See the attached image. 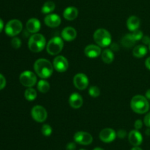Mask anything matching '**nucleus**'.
Masks as SVG:
<instances>
[{
  "label": "nucleus",
  "mask_w": 150,
  "mask_h": 150,
  "mask_svg": "<svg viewBox=\"0 0 150 150\" xmlns=\"http://www.w3.org/2000/svg\"><path fill=\"white\" fill-rule=\"evenodd\" d=\"M85 55L91 59H95L99 57L101 54V48L96 45H89L84 49Z\"/></svg>",
  "instance_id": "nucleus-15"
},
{
  "label": "nucleus",
  "mask_w": 150,
  "mask_h": 150,
  "mask_svg": "<svg viewBox=\"0 0 150 150\" xmlns=\"http://www.w3.org/2000/svg\"><path fill=\"white\" fill-rule=\"evenodd\" d=\"M147 54V48L144 45H136L133 51V55L136 58H143Z\"/></svg>",
  "instance_id": "nucleus-21"
},
{
  "label": "nucleus",
  "mask_w": 150,
  "mask_h": 150,
  "mask_svg": "<svg viewBox=\"0 0 150 150\" xmlns=\"http://www.w3.org/2000/svg\"><path fill=\"white\" fill-rule=\"evenodd\" d=\"M76 36H77V32L72 26H67L62 31V38L67 42L74 40Z\"/></svg>",
  "instance_id": "nucleus-16"
},
{
  "label": "nucleus",
  "mask_w": 150,
  "mask_h": 150,
  "mask_svg": "<svg viewBox=\"0 0 150 150\" xmlns=\"http://www.w3.org/2000/svg\"><path fill=\"white\" fill-rule=\"evenodd\" d=\"M94 40L100 47H108L111 43V35L105 29H98L94 33Z\"/></svg>",
  "instance_id": "nucleus-4"
},
{
  "label": "nucleus",
  "mask_w": 150,
  "mask_h": 150,
  "mask_svg": "<svg viewBox=\"0 0 150 150\" xmlns=\"http://www.w3.org/2000/svg\"><path fill=\"white\" fill-rule=\"evenodd\" d=\"M99 137L102 142H105V143H110L115 140L116 137H117V133L113 129L105 128L101 130Z\"/></svg>",
  "instance_id": "nucleus-12"
},
{
  "label": "nucleus",
  "mask_w": 150,
  "mask_h": 150,
  "mask_svg": "<svg viewBox=\"0 0 150 150\" xmlns=\"http://www.w3.org/2000/svg\"><path fill=\"white\" fill-rule=\"evenodd\" d=\"M31 114L34 120L38 122H43L46 120L48 113L44 107L41 105H35L32 108Z\"/></svg>",
  "instance_id": "nucleus-8"
},
{
  "label": "nucleus",
  "mask_w": 150,
  "mask_h": 150,
  "mask_svg": "<svg viewBox=\"0 0 150 150\" xmlns=\"http://www.w3.org/2000/svg\"><path fill=\"white\" fill-rule=\"evenodd\" d=\"M19 80L23 86L29 88L33 86L36 83L37 77L33 72L26 70L20 75Z\"/></svg>",
  "instance_id": "nucleus-7"
},
{
  "label": "nucleus",
  "mask_w": 150,
  "mask_h": 150,
  "mask_svg": "<svg viewBox=\"0 0 150 150\" xmlns=\"http://www.w3.org/2000/svg\"><path fill=\"white\" fill-rule=\"evenodd\" d=\"M80 150H86V149H80Z\"/></svg>",
  "instance_id": "nucleus-44"
},
{
  "label": "nucleus",
  "mask_w": 150,
  "mask_h": 150,
  "mask_svg": "<svg viewBox=\"0 0 150 150\" xmlns=\"http://www.w3.org/2000/svg\"><path fill=\"white\" fill-rule=\"evenodd\" d=\"M25 98L29 101H33L37 98V92L35 89L32 87H29L25 91L24 93Z\"/></svg>",
  "instance_id": "nucleus-25"
},
{
  "label": "nucleus",
  "mask_w": 150,
  "mask_h": 150,
  "mask_svg": "<svg viewBox=\"0 0 150 150\" xmlns=\"http://www.w3.org/2000/svg\"><path fill=\"white\" fill-rule=\"evenodd\" d=\"M64 42L62 38L59 37H54L48 41L46 46L47 52L51 55H57L63 49Z\"/></svg>",
  "instance_id": "nucleus-5"
},
{
  "label": "nucleus",
  "mask_w": 150,
  "mask_h": 150,
  "mask_svg": "<svg viewBox=\"0 0 150 150\" xmlns=\"http://www.w3.org/2000/svg\"><path fill=\"white\" fill-rule=\"evenodd\" d=\"M117 136H118V138H120V139H125V136H127V132L125 130H120L117 132Z\"/></svg>",
  "instance_id": "nucleus-34"
},
{
  "label": "nucleus",
  "mask_w": 150,
  "mask_h": 150,
  "mask_svg": "<svg viewBox=\"0 0 150 150\" xmlns=\"http://www.w3.org/2000/svg\"><path fill=\"white\" fill-rule=\"evenodd\" d=\"M61 18L59 17V16L57 14L48 15L44 18L45 24L48 26V27L51 28H55L59 26L60 23H61Z\"/></svg>",
  "instance_id": "nucleus-13"
},
{
  "label": "nucleus",
  "mask_w": 150,
  "mask_h": 150,
  "mask_svg": "<svg viewBox=\"0 0 150 150\" xmlns=\"http://www.w3.org/2000/svg\"><path fill=\"white\" fill-rule=\"evenodd\" d=\"M149 51H150V44L149 45Z\"/></svg>",
  "instance_id": "nucleus-43"
},
{
  "label": "nucleus",
  "mask_w": 150,
  "mask_h": 150,
  "mask_svg": "<svg viewBox=\"0 0 150 150\" xmlns=\"http://www.w3.org/2000/svg\"><path fill=\"white\" fill-rule=\"evenodd\" d=\"M142 40L143 42V43L145 44V45H149L150 44V38L149 36H144Z\"/></svg>",
  "instance_id": "nucleus-36"
},
{
  "label": "nucleus",
  "mask_w": 150,
  "mask_h": 150,
  "mask_svg": "<svg viewBox=\"0 0 150 150\" xmlns=\"http://www.w3.org/2000/svg\"><path fill=\"white\" fill-rule=\"evenodd\" d=\"M131 150H142V149H141L140 147H139V146H134V147H133Z\"/></svg>",
  "instance_id": "nucleus-41"
},
{
  "label": "nucleus",
  "mask_w": 150,
  "mask_h": 150,
  "mask_svg": "<svg viewBox=\"0 0 150 150\" xmlns=\"http://www.w3.org/2000/svg\"><path fill=\"white\" fill-rule=\"evenodd\" d=\"M41 131H42V133L45 136H49L52 133V128H51V127L49 125L45 124L42 125Z\"/></svg>",
  "instance_id": "nucleus-28"
},
{
  "label": "nucleus",
  "mask_w": 150,
  "mask_h": 150,
  "mask_svg": "<svg viewBox=\"0 0 150 150\" xmlns=\"http://www.w3.org/2000/svg\"><path fill=\"white\" fill-rule=\"evenodd\" d=\"M23 29V24L21 21L13 19L5 26V33L10 37H15L18 35Z\"/></svg>",
  "instance_id": "nucleus-6"
},
{
  "label": "nucleus",
  "mask_w": 150,
  "mask_h": 150,
  "mask_svg": "<svg viewBox=\"0 0 150 150\" xmlns=\"http://www.w3.org/2000/svg\"><path fill=\"white\" fill-rule=\"evenodd\" d=\"M41 23L38 19L32 18H30L26 23V29L30 33L36 34L40 29Z\"/></svg>",
  "instance_id": "nucleus-17"
},
{
  "label": "nucleus",
  "mask_w": 150,
  "mask_h": 150,
  "mask_svg": "<svg viewBox=\"0 0 150 150\" xmlns=\"http://www.w3.org/2000/svg\"><path fill=\"white\" fill-rule=\"evenodd\" d=\"M69 104L73 108H79L83 105V98L79 93H73L69 98Z\"/></svg>",
  "instance_id": "nucleus-18"
},
{
  "label": "nucleus",
  "mask_w": 150,
  "mask_h": 150,
  "mask_svg": "<svg viewBox=\"0 0 150 150\" xmlns=\"http://www.w3.org/2000/svg\"><path fill=\"white\" fill-rule=\"evenodd\" d=\"M34 69L39 77L45 79L51 77L54 71V65L45 59H39L34 64Z\"/></svg>",
  "instance_id": "nucleus-1"
},
{
  "label": "nucleus",
  "mask_w": 150,
  "mask_h": 150,
  "mask_svg": "<svg viewBox=\"0 0 150 150\" xmlns=\"http://www.w3.org/2000/svg\"><path fill=\"white\" fill-rule=\"evenodd\" d=\"M56 5L54 4V1H48L44 3L43 6L42 7V13L43 14H48V13H51L55 10Z\"/></svg>",
  "instance_id": "nucleus-24"
},
{
  "label": "nucleus",
  "mask_w": 150,
  "mask_h": 150,
  "mask_svg": "<svg viewBox=\"0 0 150 150\" xmlns=\"http://www.w3.org/2000/svg\"><path fill=\"white\" fill-rule=\"evenodd\" d=\"M128 140L133 146H139L143 142V136L138 130H131L128 135Z\"/></svg>",
  "instance_id": "nucleus-14"
},
{
  "label": "nucleus",
  "mask_w": 150,
  "mask_h": 150,
  "mask_svg": "<svg viewBox=\"0 0 150 150\" xmlns=\"http://www.w3.org/2000/svg\"><path fill=\"white\" fill-rule=\"evenodd\" d=\"M127 26L129 30L131 32L139 29V26H140V19L137 16H130L127 21Z\"/></svg>",
  "instance_id": "nucleus-20"
},
{
  "label": "nucleus",
  "mask_w": 150,
  "mask_h": 150,
  "mask_svg": "<svg viewBox=\"0 0 150 150\" xmlns=\"http://www.w3.org/2000/svg\"><path fill=\"white\" fill-rule=\"evenodd\" d=\"M76 145L73 142H70V143L67 144V146H66V150H76Z\"/></svg>",
  "instance_id": "nucleus-35"
},
{
  "label": "nucleus",
  "mask_w": 150,
  "mask_h": 150,
  "mask_svg": "<svg viewBox=\"0 0 150 150\" xmlns=\"http://www.w3.org/2000/svg\"><path fill=\"white\" fill-rule=\"evenodd\" d=\"M134 127L136 130H140L142 127H143V122L141 120H137L134 123Z\"/></svg>",
  "instance_id": "nucleus-32"
},
{
  "label": "nucleus",
  "mask_w": 150,
  "mask_h": 150,
  "mask_svg": "<svg viewBox=\"0 0 150 150\" xmlns=\"http://www.w3.org/2000/svg\"><path fill=\"white\" fill-rule=\"evenodd\" d=\"M146 98H147L148 100H150V89H148L146 92Z\"/></svg>",
  "instance_id": "nucleus-39"
},
{
  "label": "nucleus",
  "mask_w": 150,
  "mask_h": 150,
  "mask_svg": "<svg viewBox=\"0 0 150 150\" xmlns=\"http://www.w3.org/2000/svg\"><path fill=\"white\" fill-rule=\"evenodd\" d=\"M144 122L145 125L147 127H150V112L148 113L146 116H145L144 119Z\"/></svg>",
  "instance_id": "nucleus-33"
},
{
  "label": "nucleus",
  "mask_w": 150,
  "mask_h": 150,
  "mask_svg": "<svg viewBox=\"0 0 150 150\" xmlns=\"http://www.w3.org/2000/svg\"><path fill=\"white\" fill-rule=\"evenodd\" d=\"M54 68L59 73H64L68 69L69 63L67 59L63 56H58L54 59Z\"/></svg>",
  "instance_id": "nucleus-11"
},
{
  "label": "nucleus",
  "mask_w": 150,
  "mask_h": 150,
  "mask_svg": "<svg viewBox=\"0 0 150 150\" xmlns=\"http://www.w3.org/2000/svg\"><path fill=\"white\" fill-rule=\"evenodd\" d=\"M131 35L136 41L140 40H142L144 37L143 32L141 30H139V29H136V30L133 31V33H131Z\"/></svg>",
  "instance_id": "nucleus-29"
},
{
  "label": "nucleus",
  "mask_w": 150,
  "mask_h": 150,
  "mask_svg": "<svg viewBox=\"0 0 150 150\" xmlns=\"http://www.w3.org/2000/svg\"><path fill=\"white\" fill-rule=\"evenodd\" d=\"M145 133H146L147 136H150V127H148V129H146V131H145Z\"/></svg>",
  "instance_id": "nucleus-40"
},
{
  "label": "nucleus",
  "mask_w": 150,
  "mask_h": 150,
  "mask_svg": "<svg viewBox=\"0 0 150 150\" xmlns=\"http://www.w3.org/2000/svg\"><path fill=\"white\" fill-rule=\"evenodd\" d=\"M11 45L14 48H19L21 45V41L19 38H14L11 40Z\"/></svg>",
  "instance_id": "nucleus-30"
},
{
  "label": "nucleus",
  "mask_w": 150,
  "mask_h": 150,
  "mask_svg": "<svg viewBox=\"0 0 150 150\" xmlns=\"http://www.w3.org/2000/svg\"><path fill=\"white\" fill-rule=\"evenodd\" d=\"M38 89L42 93H46L50 89V84L47 81L40 80L38 83Z\"/></svg>",
  "instance_id": "nucleus-26"
},
{
  "label": "nucleus",
  "mask_w": 150,
  "mask_h": 150,
  "mask_svg": "<svg viewBox=\"0 0 150 150\" xmlns=\"http://www.w3.org/2000/svg\"><path fill=\"white\" fill-rule=\"evenodd\" d=\"M93 150H104L103 149H102V148H100V147H96Z\"/></svg>",
  "instance_id": "nucleus-42"
},
{
  "label": "nucleus",
  "mask_w": 150,
  "mask_h": 150,
  "mask_svg": "<svg viewBox=\"0 0 150 150\" xmlns=\"http://www.w3.org/2000/svg\"><path fill=\"white\" fill-rule=\"evenodd\" d=\"M74 141L79 144L89 145L92 144L93 138H92V135L89 134V133L79 131L74 135Z\"/></svg>",
  "instance_id": "nucleus-10"
},
{
  "label": "nucleus",
  "mask_w": 150,
  "mask_h": 150,
  "mask_svg": "<svg viewBox=\"0 0 150 150\" xmlns=\"http://www.w3.org/2000/svg\"><path fill=\"white\" fill-rule=\"evenodd\" d=\"M6 86V79L3 75L0 73V90L4 89Z\"/></svg>",
  "instance_id": "nucleus-31"
},
{
  "label": "nucleus",
  "mask_w": 150,
  "mask_h": 150,
  "mask_svg": "<svg viewBox=\"0 0 150 150\" xmlns=\"http://www.w3.org/2000/svg\"><path fill=\"white\" fill-rule=\"evenodd\" d=\"M145 65H146V68L150 70V57H148L146 59V61H145Z\"/></svg>",
  "instance_id": "nucleus-37"
},
{
  "label": "nucleus",
  "mask_w": 150,
  "mask_h": 150,
  "mask_svg": "<svg viewBox=\"0 0 150 150\" xmlns=\"http://www.w3.org/2000/svg\"><path fill=\"white\" fill-rule=\"evenodd\" d=\"M130 106L134 112L139 114H145L149 109V103L147 98L139 95L132 98Z\"/></svg>",
  "instance_id": "nucleus-2"
},
{
  "label": "nucleus",
  "mask_w": 150,
  "mask_h": 150,
  "mask_svg": "<svg viewBox=\"0 0 150 150\" xmlns=\"http://www.w3.org/2000/svg\"><path fill=\"white\" fill-rule=\"evenodd\" d=\"M73 84L79 90H83L89 85V79L84 73H78L73 78Z\"/></svg>",
  "instance_id": "nucleus-9"
},
{
  "label": "nucleus",
  "mask_w": 150,
  "mask_h": 150,
  "mask_svg": "<svg viewBox=\"0 0 150 150\" xmlns=\"http://www.w3.org/2000/svg\"><path fill=\"white\" fill-rule=\"evenodd\" d=\"M136 42V41L135 40V39L132 36L131 34H127V35H126L122 39L121 41L122 45L124 47H125V48H131V47H133L135 45Z\"/></svg>",
  "instance_id": "nucleus-23"
},
{
  "label": "nucleus",
  "mask_w": 150,
  "mask_h": 150,
  "mask_svg": "<svg viewBox=\"0 0 150 150\" xmlns=\"http://www.w3.org/2000/svg\"><path fill=\"white\" fill-rule=\"evenodd\" d=\"M79 15L78 9L75 7H68L63 12V16L66 20L73 21L77 18Z\"/></svg>",
  "instance_id": "nucleus-19"
},
{
  "label": "nucleus",
  "mask_w": 150,
  "mask_h": 150,
  "mask_svg": "<svg viewBox=\"0 0 150 150\" xmlns=\"http://www.w3.org/2000/svg\"><path fill=\"white\" fill-rule=\"evenodd\" d=\"M3 28H4V23H3V21L0 18V33L2 32Z\"/></svg>",
  "instance_id": "nucleus-38"
},
{
  "label": "nucleus",
  "mask_w": 150,
  "mask_h": 150,
  "mask_svg": "<svg viewBox=\"0 0 150 150\" xmlns=\"http://www.w3.org/2000/svg\"><path fill=\"white\" fill-rule=\"evenodd\" d=\"M46 41L45 37L41 34H34L28 42V47L32 52L39 53L45 48Z\"/></svg>",
  "instance_id": "nucleus-3"
},
{
  "label": "nucleus",
  "mask_w": 150,
  "mask_h": 150,
  "mask_svg": "<svg viewBox=\"0 0 150 150\" xmlns=\"http://www.w3.org/2000/svg\"><path fill=\"white\" fill-rule=\"evenodd\" d=\"M89 94L92 98H97L100 94V89L98 86H92L89 89Z\"/></svg>",
  "instance_id": "nucleus-27"
},
{
  "label": "nucleus",
  "mask_w": 150,
  "mask_h": 150,
  "mask_svg": "<svg viewBox=\"0 0 150 150\" xmlns=\"http://www.w3.org/2000/svg\"><path fill=\"white\" fill-rule=\"evenodd\" d=\"M114 59V54L111 49H105L102 53V59L105 64H111Z\"/></svg>",
  "instance_id": "nucleus-22"
}]
</instances>
